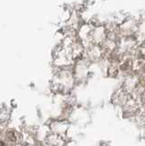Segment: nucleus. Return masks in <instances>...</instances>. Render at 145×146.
<instances>
[{
    "label": "nucleus",
    "mask_w": 145,
    "mask_h": 146,
    "mask_svg": "<svg viewBox=\"0 0 145 146\" xmlns=\"http://www.w3.org/2000/svg\"><path fill=\"white\" fill-rule=\"evenodd\" d=\"M0 146H6V145H5V143H3V141H1V144H0Z\"/></svg>",
    "instance_id": "f257e3e1"
}]
</instances>
